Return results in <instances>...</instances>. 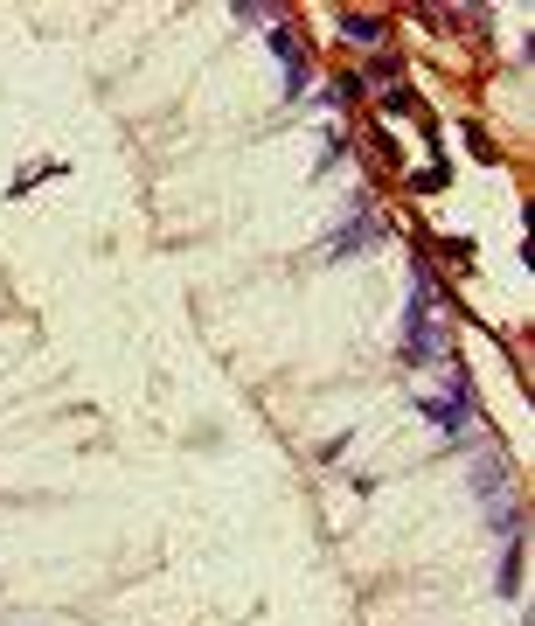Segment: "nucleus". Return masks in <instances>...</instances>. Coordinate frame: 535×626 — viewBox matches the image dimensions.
<instances>
[{
    "instance_id": "nucleus-1",
    "label": "nucleus",
    "mask_w": 535,
    "mask_h": 626,
    "mask_svg": "<svg viewBox=\"0 0 535 626\" xmlns=\"http://www.w3.org/2000/svg\"><path fill=\"white\" fill-rule=\"evenodd\" d=\"M431 355H445L438 320H431V307H410V327H403V362H431Z\"/></svg>"
},
{
    "instance_id": "nucleus-2",
    "label": "nucleus",
    "mask_w": 535,
    "mask_h": 626,
    "mask_svg": "<svg viewBox=\"0 0 535 626\" xmlns=\"http://www.w3.org/2000/svg\"><path fill=\"white\" fill-rule=\"evenodd\" d=\"M271 49H278V63H285V98H299V91H306V77H313V56H306L285 28L271 35Z\"/></svg>"
},
{
    "instance_id": "nucleus-3",
    "label": "nucleus",
    "mask_w": 535,
    "mask_h": 626,
    "mask_svg": "<svg viewBox=\"0 0 535 626\" xmlns=\"http://www.w3.org/2000/svg\"><path fill=\"white\" fill-rule=\"evenodd\" d=\"M369 244H383V216H362V223H348V230L327 244V258H348V251H369Z\"/></svg>"
},
{
    "instance_id": "nucleus-4",
    "label": "nucleus",
    "mask_w": 535,
    "mask_h": 626,
    "mask_svg": "<svg viewBox=\"0 0 535 626\" xmlns=\"http://www.w3.org/2000/svg\"><path fill=\"white\" fill-rule=\"evenodd\" d=\"M369 84H403V56L397 49H376V56H369Z\"/></svg>"
},
{
    "instance_id": "nucleus-5",
    "label": "nucleus",
    "mask_w": 535,
    "mask_h": 626,
    "mask_svg": "<svg viewBox=\"0 0 535 626\" xmlns=\"http://www.w3.org/2000/svg\"><path fill=\"white\" fill-rule=\"evenodd\" d=\"M341 35L348 42H383V21L376 14H341Z\"/></svg>"
},
{
    "instance_id": "nucleus-6",
    "label": "nucleus",
    "mask_w": 535,
    "mask_h": 626,
    "mask_svg": "<svg viewBox=\"0 0 535 626\" xmlns=\"http://www.w3.org/2000/svg\"><path fill=\"white\" fill-rule=\"evenodd\" d=\"M522 585V536H508V550H501V592H515Z\"/></svg>"
}]
</instances>
